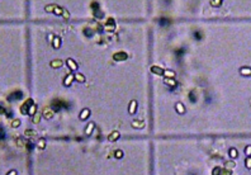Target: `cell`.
I'll return each instance as SVG.
<instances>
[{
    "label": "cell",
    "instance_id": "cell-19",
    "mask_svg": "<svg viewBox=\"0 0 251 175\" xmlns=\"http://www.w3.org/2000/svg\"><path fill=\"white\" fill-rule=\"evenodd\" d=\"M94 127H95V124L94 123H89V126L85 128V135H91V132H93V129H94Z\"/></svg>",
    "mask_w": 251,
    "mask_h": 175
},
{
    "label": "cell",
    "instance_id": "cell-14",
    "mask_svg": "<svg viewBox=\"0 0 251 175\" xmlns=\"http://www.w3.org/2000/svg\"><path fill=\"white\" fill-rule=\"evenodd\" d=\"M165 84L167 85V86H170V88H175L178 83H176L174 79H165Z\"/></svg>",
    "mask_w": 251,
    "mask_h": 175
},
{
    "label": "cell",
    "instance_id": "cell-41",
    "mask_svg": "<svg viewBox=\"0 0 251 175\" xmlns=\"http://www.w3.org/2000/svg\"><path fill=\"white\" fill-rule=\"evenodd\" d=\"M245 152H246V155H251V146H246Z\"/></svg>",
    "mask_w": 251,
    "mask_h": 175
},
{
    "label": "cell",
    "instance_id": "cell-27",
    "mask_svg": "<svg viewBox=\"0 0 251 175\" xmlns=\"http://www.w3.org/2000/svg\"><path fill=\"white\" fill-rule=\"evenodd\" d=\"M230 156H231V157H233V159H235V157H237V150L232 147L231 150H230Z\"/></svg>",
    "mask_w": 251,
    "mask_h": 175
},
{
    "label": "cell",
    "instance_id": "cell-39",
    "mask_svg": "<svg viewBox=\"0 0 251 175\" xmlns=\"http://www.w3.org/2000/svg\"><path fill=\"white\" fill-rule=\"evenodd\" d=\"M84 32H85V36H93V31H91V29H88V28H85L84 29Z\"/></svg>",
    "mask_w": 251,
    "mask_h": 175
},
{
    "label": "cell",
    "instance_id": "cell-26",
    "mask_svg": "<svg viewBox=\"0 0 251 175\" xmlns=\"http://www.w3.org/2000/svg\"><path fill=\"white\" fill-rule=\"evenodd\" d=\"M197 99H198V98H197V95H195V93L191 91L190 94H189V100H190L191 103H195V102H197Z\"/></svg>",
    "mask_w": 251,
    "mask_h": 175
},
{
    "label": "cell",
    "instance_id": "cell-15",
    "mask_svg": "<svg viewBox=\"0 0 251 175\" xmlns=\"http://www.w3.org/2000/svg\"><path fill=\"white\" fill-rule=\"evenodd\" d=\"M143 122L142 121H133L132 122V127L133 128H143Z\"/></svg>",
    "mask_w": 251,
    "mask_h": 175
},
{
    "label": "cell",
    "instance_id": "cell-21",
    "mask_svg": "<svg viewBox=\"0 0 251 175\" xmlns=\"http://www.w3.org/2000/svg\"><path fill=\"white\" fill-rule=\"evenodd\" d=\"M75 75V80H77L79 83H84L85 81V76L81 75V74H74Z\"/></svg>",
    "mask_w": 251,
    "mask_h": 175
},
{
    "label": "cell",
    "instance_id": "cell-13",
    "mask_svg": "<svg viewBox=\"0 0 251 175\" xmlns=\"http://www.w3.org/2000/svg\"><path fill=\"white\" fill-rule=\"evenodd\" d=\"M164 76L166 77V79H174V76H175V72L172 71V70H165V72H164Z\"/></svg>",
    "mask_w": 251,
    "mask_h": 175
},
{
    "label": "cell",
    "instance_id": "cell-20",
    "mask_svg": "<svg viewBox=\"0 0 251 175\" xmlns=\"http://www.w3.org/2000/svg\"><path fill=\"white\" fill-rule=\"evenodd\" d=\"M240 71H241V74L243 76H250L251 75V69H249V67H242Z\"/></svg>",
    "mask_w": 251,
    "mask_h": 175
},
{
    "label": "cell",
    "instance_id": "cell-2",
    "mask_svg": "<svg viewBox=\"0 0 251 175\" xmlns=\"http://www.w3.org/2000/svg\"><path fill=\"white\" fill-rule=\"evenodd\" d=\"M22 98H23V93H22L20 90L13 91L12 94L8 95V100H9V102H17V100H19Z\"/></svg>",
    "mask_w": 251,
    "mask_h": 175
},
{
    "label": "cell",
    "instance_id": "cell-24",
    "mask_svg": "<svg viewBox=\"0 0 251 175\" xmlns=\"http://www.w3.org/2000/svg\"><path fill=\"white\" fill-rule=\"evenodd\" d=\"M24 135L27 137H33V136H36L37 133H36V131H33V129H27V131L24 132Z\"/></svg>",
    "mask_w": 251,
    "mask_h": 175
},
{
    "label": "cell",
    "instance_id": "cell-30",
    "mask_svg": "<svg viewBox=\"0 0 251 175\" xmlns=\"http://www.w3.org/2000/svg\"><path fill=\"white\" fill-rule=\"evenodd\" d=\"M221 4H222V0H212L211 1V5L213 6H219Z\"/></svg>",
    "mask_w": 251,
    "mask_h": 175
},
{
    "label": "cell",
    "instance_id": "cell-46",
    "mask_svg": "<svg viewBox=\"0 0 251 175\" xmlns=\"http://www.w3.org/2000/svg\"><path fill=\"white\" fill-rule=\"evenodd\" d=\"M0 133H1L0 137H1V138H4V131H3V128H1V131H0Z\"/></svg>",
    "mask_w": 251,
    "mask_h": 175
},
{
    "label": "cell",
    "instance_id": "cell-8",
    "mask_svg": "<svg viewBox=\"0 0 251 175\" xmlns=\"http://www.w3.org/2000/svg\"><path fill=\"white\" fill-rule=\"evenodd\" d=\"M151 71L153 74H156V75H164L165 70L162 67H160V66H152V67H151Z\"/></svg>",
    "mask_w": 251,
    "mask_h": 175
},
{
    "label": "cell",
    "instance_id": "cell-43",
    "mask_svg": "<svg viewBox=\"0 0 251 175\" xmlns=\"http://www.w3.org/2000/svg\"><path fill=\"white\" fill-rule=\"evenodd\" d=\"M95 17H98V18H103V13L100 12V10H99V12L95 13Z\"/></svg>",
    "mask_w": 251,
    "mask_h": 175
},
{
    "label": "cell",
    "instance_id": "cell-34",
    "mask_svg": "<svg viewBox=\"0 0 251 175\" xmlns=\"http://www.w3.org/2000/svg\"><path fill=\"white\" fill-rule=\"evenodd\" d=\"M169 23H170V20L166 19V18H161V19H160V24L161 25H166V24H169Z\"/></svg>",
    "mask_w": 251,
    "mask_h": 175
},
{
    "label": "cell",
    "instance_id": "cell-38",
    "mask_svg": "<svg viewBox=\"0 0 251 175\" xmlns=\"http://www.w3.org/2000/svg\"><path fill=\"white\" fill-rule=\"evenodd\" d=\"M194 37H195V39H202V32H194Z\"/></svg>",
    "mask_w": 251,
    "mask_h": 175
},
{
    "label": "cell",
    "instance_id": "cell-4",
    "mask_svg": "<svg viewBox=\"0 0 251 175\" xmlns=\"http://www.w3.org/2000/svg\"><path fill=\"white\" fill-rule=\"evenodd\" d=\"M53 114H55V110H53L51 107H45V108H43L42 115L46 118V119H50V118H52Z\"/></svg>",
    "mask_w": 251,
    "mask_h": 175
},
{
    "label": "cell",
    "instance_id": "cell-6",
    "mask_svg": "<svg viewBox=\"0 0 251 175\" xmlns=\"http://www.w3.org/2000/svg\"><path fill=\"white\" fill-rule=\"evenodd\" d=\"M66 64H67L69 69L72 70V71H76L77 70V64L72 60V58H67V60H66Z\"/></svg>",
    "mask_w": 251,
    "mask_h": 175
},
{
    "label": "cell",
    "instance_id": "cell-36",
    "mask_svg": "<svg viewBox=\"0 0 251 175\" xmlns=\"http://www.w3.org/2000/svg\"><path fill=\"white\" fill-rule=\"evenodd\" d=\"M226 167H227V169H233V167H235V162H233V161H228V162H226Z\"/></svg>",
    "mask_w": 251,
    "mask_h": 175
},
{
    "label": "cell",
    "instance_id": "cell-40",
    "mask_svg": "<svg viewBox=\"0 0 251 175\" xmlns=\"http://www.w3.org/2000/svg\"><path fill=\"white\" fill-rule=\"evenodd\" d=\"M62 17H64L65 19H69V18H70V14H69L67 10H65V9H64V14H62Z\"/></svg>",
    "mask_w": 251,
    "mask_h": 175
},
{
    "label": "cell",
    "instance_id": "cell-31",
    "mask_svg": "<svg viewBox=\"0 0 251 175\" xmlns=\"http://www.w3.org/2000/svg\"><path fill=\"white\" fill-rule=\"evenodd\" d=\"M36 110H37V107H36V104H34V105H32L31 109H29V115H34L37 113Z\"/></svg>",
    "mask_w": 251,
    "mask_h": 175
},
{
    "label": "cell",
    "instance_id": "cell-3",
    "mask_svg": "<svg viewBox=\"0 0 251 175\" xmlns=\"http://www.w3.org/2000/svg\"><path fill=\"white\" fill-rule=\"evenodd\" d=\"M113 58H114V61H126L128 58V55L126 53V52H123V51L116 52V53L113 55Z\"/></svg>",
    "mask_w": 251,
    "mask_h": 175
},
{
    "label": "cell",
    "instance_id": "cell-37",
    "mask_svg": "<svg viewBox=\"0 0 251 175\" xmlns=\"http://www.w3.org/2000/svg\"><path fill=\"white\" fill-rule=\"evenodd\" d=\"M245 164H246V167H249V169H251V157L249 156L246 160H245Z\"/></svg>",
    "mask_w": 251,
    "mask_h": 175
},
{
    "label": "cell",
    "instance_id": "cell-7",
    "mask_svg": "<svg viewBox=\"0 0 251 175\" xmlns=\"http://www.w3.org/2000/svg\"><path fill=\"white\" fill-rule=\"evenodd\" d=\"M74 79H75V75H74V74H69V75L64 79V85H65V86H69V85H71V83H72Z\"/></svg>",
    "mask_w": 251,
    "mask_h": 175
},
{
    "label": "cell",
    "instance_id": "cell-35",
    "mask_svg": "<svg viewBox=\"0 0 251 175\" xmlns=\"http://www.w3.org/2000/svg\"><path fill=\"white\" fill-rule=\"evenodd\" d=\"M55 8H56V5H47L45 9H46V12H50L51 13V12H53V10H55Z\"/></svg>",
    "mask_w": 251,
    "mask_h": 175
},
{
    "label": "cell",
    "instance_id": "cell-25",
    "mask_svg": "<svg viewBox=\"0 0 251 175\" xmlns=\"http://www.w3.org/2000/svg\"><path fill=\"white\" fill-rule=\"evenodd\" d=\"M53 13H55V14H57V15H62V14H64V9H62V8H60V6H57V5H56V8H55Z\"/></svg>",
    "mask_w": 251,
    "mask_h": 175
},
{
    "label": "cell",
    "instance_id": "cell-11",
    "mask_svg": "<svg viewBox=\"0 0 251 175\" xmlns=\"http://www.w3.org/2000/svg\"><path fill=\"white\" fill-rule=\"evenodd\" d=\"M89 115H90V110L88 109V108H85V109H83V110H81V113H80V119L81 121H85Z\"/></svg>",
    "mask_w": 251,
    "mask_h": 175
},
{
    "label": "cell",
    "instance_id": "cell-17",
    "mask_svg": "<svg viewBox=\"0 0 251 175\" xmlns=\"http://www.w3.org/2000/svg\"><path fill=\"white\" fill-rule=\"evenodd\" d=\"M52 46H53V48H60V46H61V39L58 38V37H53Z\"/></svg>",
    "mask_w": 251,
    "mask_h": 175
},
{
    "label": "cell",
    "instance_id": "cell-22",
    "mask_svg": "<svg viewBox=\"0 0 251 175\" xmlns=\"http://www.w3.org/2000/svg\"><path fill=\"white\" fill-rule=\"evenodd\" d=\"M37 146H38L41 150H43V148L46 147V140H45V138H41V140L38 141V143H37Z\"/></svg>",
    "mask_w": 251,
    "mask_h": 175
},
{
    "label": "cell",
    "instance_id": "cell-9",
    "mask_svg": "<svg viewBox=\"0 0 251 175\" xmlns=\"http://www.w3.org/2000/svg\"><path fill=\"white\" fill-rule=\"evenodd\" d=\"M119 132L118 131H113L112 133H110V135L108 136V140L110 141V142H114V141H117L118 138H119Z\"/></svg>",
    "mask_w": 251,
    "mask_h": 175
},
{
    "label": "cell",
    "instance_id": "cell-42",
    "mask_svg": "<svg viewBox=\"0 0 251 175\" xmlns=\"http://www.w3.org/2000/svg\"><path fill=\"white\" fill-rule=\"evenodd\" d=\"M221 175H231V173L228 170H221Z\"/></svg>",
    "mask_w": 251,
    "mask_h": 175
},
{
    "label": "cell",
    "instance_id": "cell-12",
    "mask_svg": "<svg viewBox=\"0 0 251 175\" xmlns=\"http://www.w3.org/2000/svg\"><path fill=\"white\" fill-rule=\"evenodd\" d=\"M175 109H176V112H178V113H180V114H184V113H185V108H184V105H183L181 103H176Z\"/></svg>",
    "mask_w": 251,
    "mask_h": 175
},
{
    "label": "cell",
    "instance_id": "cell-33",
    "mask_svg": "<svg viewBox=\"0 0 251 175\" xmlns=\"http://www.w3.org/2000/svg\"><path fill=\"white\" fill-rule=\"evenodd\" d=\"M25 147H27L28 151H31L32 148H33V142H32V141H27V143H25Z\"/></svg>",
    "mask_w": 251,
    "mask_h": 175
},
{
    "label": "cell",
    "instance_id": "cell-29",
    "mask_svg": "<svg viewBox=\"0 0 251 175\" xmlns=\"http://www.w3.org/2000/svg\"><path fill=\"white\" fill-rule=\"evenodd\" d=\"M19 126H20V121L19 119H14L12 122V127L13 128H17V127H19Z\"/></svg>",
    "mask_w": 251,
    "mask_h": 175
},
{
    "label": "cell",
    "instance_id": "cell-18",
    "mask_svg": "<svg viewBox=\"0 0 251 175\" xmlns=\"http://www.w3.org/2000/svg\"><path fill=\"white\" fill-rule=\"evenodd\" d=\"M51 66H52L53 69L61 67V66H62V61L61 60H53L52 62H51Z\"/></svg>",
    "mask_w": 251,
    "mask_h": 175
},
{
    "label": "cell",
    "instance_id": "cell-10",
    "mask_svg": "<svg viewBox=\"0 0 251 175\" xmlns=\"http://www.w3.org/2000/svg\"><path fill=\"white\" fill-rule=\"evenodd\" d=\"M136 109H137V102H136V100H132L130 103V107H128V110H130L131 114H135Z\"/></svg>",
    "mask_w": 251,
    "mask_h": 175
},
{
    "label": "cell",
    "instance_id": "cell-44",
    "mask_svg": "<svg viewBox=\"0 0 251 175\" xmlns=\"http://www.w3.org/2000/svg\"><path fill=\"white\" fill-rule=\"evenodd\" d=\"M6 175H17V171H15V170H10Z\"/></svg>",
    "mask_w": 251,
    "mask_h": 175
},
{
    "label": "cell",
    "instance_id": "cell-32",
    "mask_svg": "<svg viewBox=\"0 0 251 175\" xmlns=\"http://www.w3.org/2000/svg\"><path fill=\"white\" fill-rule=\"evenodd\" d=\"M221 167L219 166H217V167H214V169H213V171H212V174L213 175H221Z\"/></svg>",
    "mask_w": 251,
    "mask_h": 175
},
{
    "label": "cell",
    "instance_id": "cell-1",
    "mask_svg": "<svg viewBox=\"0 0 251 175\" xmlns=\"http://www.w3.org/2000/svg\"><path fill=\"white\" fill-rule=\"evenodd\" d=\"M51 108H52L55 112H58V110H61L62 108H69V103H66L61 99H55L53 102L51 103Z\"/></svg>",
    "mask_w": 251,
    "mask_h": 175
},
{
    "label": "cell",
    "instance_id": "cell-23",
    "mask_svg": "<svg viewBox=\"0 0 251 175\" xmlns=\"http://www.w3.org/2000/svg\"><path fill=\"white\" fill-rule=\"evenodd\" d=\"M91 9L94 10V13H97V12H99V3H97V1H93L91 3Z\"/></svg>",
    "mask_w": 251,
    "mask_h": 175
},
{
    "label": "cell",
    "instance_id": "cell-16",
    "mask_svg": "<svg viewBox=\"0 0 251 175\" xmlns=\"http://www.w3.org/2000/svg\"><path fill=\"white\" fill-rule=\"evenodd\" d=\"M41 117H42V113H37L33 115V118H32V121H33V123H36V124H38L39 123V121H41Z\"/></svg>",
    "mask_w": 251,
    "mask_h": 175
},
{
    "label": "cell",
    "instance_id": "cell-5",
    "mask_svg": "<svg viewBox=\"0 0 251 175\" xmlns=\"http://www.w3.org/2000/svg\"><path fill=\"white\" fill-rule=\"evenodd\" d=\"M105 31L108 32H113L114 29H116V23H114V19L113 18H109L108 20H107V24H105Z\"/></svg>",
    "mask_w": 251,
    "mask_h": 175
},
{
    "label": "cell",
    "instance_id": "cell-28",
    "mask_svg": "<svg viewBox=\"0 0 251 175\" xmlns=\"http://www.w3.org/2000/svg\"><path fill=\"white\" fill-rule=\"evenodd\" d=\"M114 156H116L117 159H122V157H123V151H122V150H117L116 152H114Z\"/></svg>",
    "mask_w": 251,
    "mask_h": 175
},
{
    "label": "cell",
    "instance_id": "cell-45",
    "mask_svg": "<svg viewBox=\"0 0 251 175\" xmlns=\"http://www.w3.org/2000/svg\"><path fill=\"white\" fill-rule=\"evenodd\" d=\"M176 52H178V53H176L178 56H181V55H183V52H184V48H181V50H178Z\"/></svg>",
    "mask_w": 251,
    "mask_h": 175
}]
</instances>
